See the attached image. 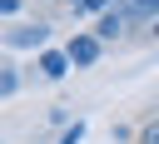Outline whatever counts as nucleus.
<instances>
[{"mask_svg":"<svg viewBox=\"0 0 159 144\" xmlns=\"http://www.w3.org/2000/svg\"><path fill=\"white\" fill-rule=\"evenodd\" d=\"M99 50H104V40H99V35H75V40L65 45V55H70V65H75V70H89V65L99 60Z\"/></svg>","mask_w":159,"mask_h":144,"instance_id":"obj_1","label":"nucleus"},{"mask_svg":"<svg viewBox=\"0 0 159 144\" xmlns=\"http://www.w3.org/2000/svg\"><path fill=\"white\" fill-rule=\"evenodd\" d=\"M5 40H10L15 50H40V45L50 40V25H25V30H10Z\"/></svg>","mask_w":159,"mask_h":144,"instance_id":"obj_2","label":"nucleus"},{"mask_svg":"<svg viewBox=\"0 0 159 144\" xmlns=\"http://www.w3.org/2000/svg\"><path fill=\"white\" fill-rule=\"evenodd\" d=\"M119 15L134 20V25H144V20L154 25V20H159V0H119Z\"/></svg>","mask_w":159,"mask_h":144,"instance_id":"obj_3","label":"nucleus"},{"mask_svg":"<svg viewBox=\"0 0 159 144\" xmlns=\"http://www.w3.org/2000/svg\"><path fill=\"white\" fill-rule=\"evenodd\" d=\"M40 74H45V79H65V74H70V55H65V50H45V55H40Z\"/></svg>","mask_w":159,"mask_h":144,"instance_id":"obj_4","label":"nucleus"},{"mask_svg":"<svg viewBox=\"0 0 159 144\" xmlns=\"http://www.w3.org/2000/svg\"><path fill=\"white\" fill-rule=\"evenodd\" d=\"M124 25H129V20H124V15H119V5H114L109 15H99V25H94V35H99V40H119V30H124Z\"/></svg>","mask_w":159,"mask_h":144,"instance_id":"obj_5","label":"nucleus"},{"mask_svg":"<svg viewBox=\"0 0 159 144\" xmlns=\"http://www.w3.org/2000/svg\"><path fill=\"white\" fill-rule=\"evenodd\" d=\"M114 5H119V0H70V10H75V15H89V10H99V15H109Z\"/></svg>","mask_w":159,"mask_h":144,"instance_id":"obj_6","label":"nucleus"},{"mask_svg":"<svg viewBox=\"0 0 159 144\" xmlns=\"http://www.w3.org/2000/svg\"><path fill=\"white\" fill-rule=\"evenodd\" d=\"M15 89H20V74H15L10 65H0V99H5V94H15Z\"/></svg>","mask_w":159,"mask_h":144,"instance_id":"obj_7","label":"nucleus"},{"mask_svg":"<svg viewBox=\"0 0 159 144\" xmlns=\"http://www.w3.org/2000/svg\"><path fill=\"white\" fill-rule=\"evenodd\" d=\"M80 139H84V119H75V124L60 134V144H80Z\"/></svg>","mask_w":159,"mask_h":144,"instance_id":"obj_8","label":"nucleus"},{"mask_svg":"<svg viewBox=\"0 0 159 144\" xmlns=\"http://www.w3.org/2000/svg\"><path fill=\"white\" fill-rule=\"evenodd\" d=\"M139 144H159V119H154V124H144V129H139Z\"/></svg>","mask_w":159,"mask_h":144,"instance_id":"obj_9","label":"nucleus"},{"mask_svg":"<svg viewBox=\"0 0 159 144\" xmlns=\"http://www.w3.org/2000/svg\"><path fill=\"white\" fill-rule=\"evenodd\" d=\"M20 5H25V0H0V15H15Z\"/></svg>","mask_w":159,"mask_h":144,"instance_id":"obj_10","label":"nucleus"},{"mask_svg":"<svg viewBox=\"0 0 159 144\" xmlns=\"http://www.w3.org/2000/svg\"><path fill=\"white\" fill-rule=\"evenodd\" d=\"M154 40H159V20H154Z\"/></svg>","mask_w":159,"mask_h":144,"instance_id":"obj_11","label":"nucleus"}]
</instances>
